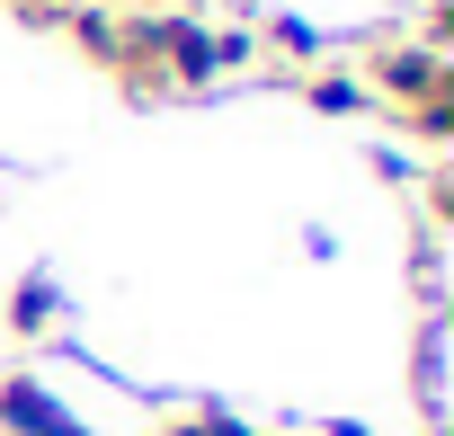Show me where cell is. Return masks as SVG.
<instances>
[{"mask_svg": "<svg viewBox=\"0 0 454 436\" xmlns=\"http://www.w3.org/2000/svg\"><path fill=\"white\" fill-rule=\"evenodd\" d=\"M286 90H294L303 107H321V116H374V98H365L356 63H312V72H294Z\"/></svg>", "mask_w": 454, "mask_h": 436, "instance_id": "obj_1", "label": "cell"}, {"mask_svg": "<svg viewBox=\"0 0 454 436\" xmlns=\"http://www.w3.org/2000/svg\"><path fill=\"white\" fill-rule=\"evenodd\" d=\"M63 330V294H54V276H19L10 285V339H54Z\"/></svg>", "mask_w": 454, "mask_h": 436, "instance_id": "obj_2", "label": "cell"}]
</instances>
